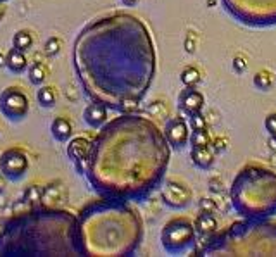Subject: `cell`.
I'll list each match as a JSON object with an SVG mask.
<instances>
[{
	"label": "cell",
	"mask_w": 276,
	"mask_h": 257,
	"mask_svg": "<svg viewBox=\"0 0 276 257\" xmlns=\"http://www.w3.org/2000/svg\"><path fill=\"white\" fill-rule=\"evenodd\" d=\"M233 209L247 219H266L276 214V173L261 164H247L229 187Z\"/></svg>",
	"instance_id": "8992f818"
},
{
	"label": "cell",
	"mask_w": 276,
	"mask_h": 257,
	"mask_svg": "<svg viewBox=\"0 0 276 257\" xmlns=\"http://www.w3.org/2000/svg\"><path fill=\"white\" fill-rule=\"evenodd\" d=\"M41 193H43V187L31 185V187H28L26 193H24V200L31 205H36V204L41 205Z\"/></svg>",
	"instance_id": "4316f807"
},
{
	"label": "cell",
	"mask_w": 276,
	"mask_h": 257,
	"mask_svg": "<svg viewBox=\"0 0 276 257\" xmlns=\"http://www.w3.org/2000/svg\"><path fill=\"white\" fill-rule=\"evenodd\" d=\"M171 149L152 119L123 112L91 140L83 175L100 197L144 200L164 181Z\"/></svg>",
	"instance_id": "7a4b0ae2"
},
{
	"label": "cell",
	"mask_w": 276,
	"mask_h": 257,
	"mask_svg": "<svg viewBox=\"0 0 276 257\" xmlns=\"http://www.w3.org/2000/svg\"><path fill=\"white\" fill-rule=\"evenodd\" d=\"M211 133L207 130H197L190 133V145L192 147H204L211 143Z\"/></svg>",
	"instance_id": "484cf974"
},
{
	"label": "cell",
	"mask_w": 276,
	"mask_h": 257,
	"mask_svg": "<svg viewBox=\"0 0 276 257\" xmlns=\"http://www.w3.org/2000/svg\"><path fill=\"white\" fill-rule=\"evenodd\" d=\"M49 78V67L43 64V62H33V64L28 67V79L31 81V85L35 87H41L45 85Z\"/></svg>",
	"instance_id": "44dd1931"
},
{
	"label": "cell",
	"mask_w": 276,
	"mask_h": 257,
	"mask_svg": "<svg viewBox=\"0 0 276 257\" xmlns=\"http://www.w3.org/2000/svg\"><path fill=\"white\" fill-rule=\"evenodd\" d=\"M0 112L9 121H23L30 112V97L18 85H11L0 92Z\"/></svg>",
	"instance_id": "9c48e42d"
},
{
	"label": "cell",
	"mask_w": 276,
	"mask_h": 257,
	"mask_svg": "<svg viewBox=\"0 0 276 257\" xmlns=\"http://www.w3.org/2000/svg\"><path fill=\"white\" fill-rule=\"evenodd\" d=\"M7 66V54L0 52V67H6Z\"/></svg>",
	"instance_id": "74e56055"
},
{
	"label": "cell",
	"mask_w": 276,
	"mask_h": 257,
	"mask_svg": "<svg viewBox=\"0 0 276 257\" xmlns=\"http://www.w3.org/2000/svg\"><path fill=\"white\" fill-rule=\"evenodd\" d=\"M229 14L247 26H274L276 0H223Z\"/></svg>",
	"instance_id": "52a82bcc"
},
{
	"label": "cell",
	"mask_w": 276,
	"mask_h": 257,
	"mask_svg": "<svg viewBox=\"0 0 276 257\" xmlns=\"http://www.w3.org/2000/svg\"><path fill=\"white\" fill-rule=\"evenodd\" d=\"M107 117H109V109L104 104H99V102L88 104L85 107V111H83V119L94 130L102 128V126L107 123Z\"/></svg>",
	"instance_id": "9a60e30c"
},
{
	"label": "cell",
	"mask_w": 276,
	"mask_h": 257,
	"mask_svg": "<svg viewBox=\"0 0 276 257\" xmlns=\"http://www.w3.org/2000/svg\"><path fill=\"white\" fill-rule=\"evenodd\" d=\"M78 233L83 255H133L144 240V221L128 200L102 197L79 210Z\"/></svg>",
	"instance_id": "277c9868"
},
{
	"label": "cell",
	"mask_w": 276,
	"mask_h": 257,
	"mask_svg": "<svg viewBox=\"0 0 276 257\" xmlns=\"http://www.w3.org/2000/svg\"><path fill=\"white\" fill-rule=\"evenodd\" d=\"M0 255H83L78 216L41 205L9 218L0 228Z\"/></svg>",
	"instance_id": "3957f363"
},
{
	"label": "cell",
	"mask_w": 276,
	"mask_h": 257,
	"mask_svg": "<svg viewBox=\"0 0 276 257\" xmlns=\"http://www.w3.org/2000/svg\"><path fill=\"white\" fill-rule=\"evenodd\" d=\"M73 66L91 102L136 112L157 73V54L147 24L128 12L91 19L78 33Z\"/></svg>",
	"instance_id": "6da1fadb"
},
{
	"label": "cell",
	"mask_w": 276,
	"mask_h": 257,
	"mask_svg": "<svg viewBox=\"0 0 276 257\" xmlns=\"http://www.w3.org/2000/svg\"><path fill=\"white\" fill-rule=\"evenodd\" d=\"M7 69L11 71L12 74H21L28 69V57L26 52H21V50L12 47L9 52H7Z\"/></svg>",
	"instance_id": "d6986e66"
},
{
	"label": "cell",
	"mask_w": 276,
	"mask_h": 257,
	"mask_svg": "<svg viewBox=\"0 0 276 257\" xmlns=\"http://www.w3.org/2000/svg\"><path fill=\"white\" fill-rule=\"evenodd\" d=\"M190 124L183 117H171L164 126V135L168 138L169 145L173 149H185L187 143L190 142Z\"/></svg>",
	"instance_id": "7c38bea8"
},
{
	"label": "cell",
	"mask_w": 276,
	"mask_h": 257,
	"mask_svg": "<svg viewBox=\"0 0 276 257\" xmlns=\"http://www.w3.org/2000/svg\"><path fill=\"white\" fill-rule=\"evenodd\" d=\"M273 74L269 73L267 69H261L256 73V76H254V87L257 88V90H262V92H267L273 88Z\"/></svg>",
	"instance_id": "d4e9b609"
},
{
	"label": "cell",
	"mask_w": 276,
	"mask_h": 257,
	"mask_svg": "<svg viewBox=\"0 0 276 257\" xmlns=\"http://www.w3.org/2000/svg\"><path fill=\"white\" fill-rule=\"evenodd\" d=\"M199 233L195 223L187 218H173L161 230V243L168 254L181 255L197 247Z\"/></svg>",
	"instance_id": "ba28073f"
},
{
	"label": "cell",
	"mask_w": 276,
	"mask_h": 257,
	"mask_svg": "<svg viewBox=\"0 0 276 257\" xmlns=\"http://www.w3.org/2000/svg\"><path fill=\"white\" fill-rule=\"evenodd\" d=\"M62 199V187L61 183H49L43 187V193H41V205L47 207H54Z\"/></svg>",
	"instance_id": "ffe728a7"
},
{
	"label": "cell",
	"mask_w": 276,
	"mask_h": 257,
	"mask_svg": "<svg viewBox=\"0 0 276 257\" xmlns=\"http://www.w3.org/2000/svg\"><path fill=\"white\" fill-rule=\"evenodd\" d=\"M200 255H276V221L247 219L214 233Z\"/></svg>",
	"instance_id": "5b68a950"
},
{
	"label": "cell",
	"mask_w": 276,
	"mask_h": 257,
	"mask_svg": "<svg viewBox=\"0 0 276 257\" xmlns=\"http://www.w3.org/2000/svg\"><path fill=\"white\" fill-rule=\"evenodd\" d=\"M159 192H161V200L171 209H185L192 204L190 187L176 178L162 181Z\"/></svg>",
	"instance_id": "8fae6325"
},
{
	"label": "cell",
	"mask_w": 276,
	"mask_h": 257,
	"mask_svg": "<svg viewBox=\"0 0 276 257\" xmlns=\"http://www.w3.org/2000/svg\"><path fill=\"white\" fill-rule=\"evenodd\" d=\"M183 47L188 54H194L195 50H197V36H195V33L188 31V35L185 36V40H183Z\"/></svg>",
	"instance_id": "d6a6232c"
},
{
	"label": "cell",
	"mask_w": 276,
	"mask_h": 257,
	"mask_svg": "<svg viewBox=\"0 0 276 257\" xmlns=\"http://www.w3.org/2000/svg\"><path fill=\"white\" fill-rule=\"evenodd\" d=\"M264 128H266L267 135H269L271 138H274V140H276V112H271L269 116H266Z\"/></svg>",
	"instance_id": "4dcf8cb0"
},
{
	"label": "cell",
	"mask_w": 276,
	"mask_h": 257,
	"mask_svg": "<svg viewBox=\"0 0 276 257\" xmlns=\"http://www.w3.org/2000/svg\"><path fill=\"white\" fill-rule=\"evenodd\" d=\"M188 124H190V130L192 132H197V130H207V117L202 116V112L200 114H195V116H190V121H188Z\"/></svg>",
	"instance_id": "f1b7e54d"
},
{
	"label": "cell",
	"mask_w": 276,
	"mask_h": 257,
	"mask_svg": "<svg viewBox=\"0 0 276 257\" xmlns=\"http://www.w3.org/2000/svg\"><path fill=\"white\" fill-rule=\"evenodd\" d=\"M232 66H233V71H235V73H238V74L245 73V71H247V61H245V57L235 56V57H233Z\"/></svg>",
	"instance_id": "e575fe53"
},
{
	"label": "cell",
	"mask_w": 276,
	"mask_h": 257,
	"mask_svg": "<svg viewBox=\"0 0 276 257\" xmlns=\"http://www.w3.org/2000/svg\"><path fill=\"white\" fill-rule=\"evenodd\" d=\"M209 188H211V192H221L223 190V181H221V178H211L209 180Z\"/></svg>",
	"instance_id": "d590c367"
},
{
	"label": "cell",
	"mask_w": 276,
	"mask_h": 257,
	"mask_svg": "<svg viewBox=\"0 0 276 257\" xmlns=\"http://www.w3.org/2000/svg\"><path fill=\"white\" fill-rule=\"evenodd\" d=\"M0 2H7V0H0Z\"/></svg>",
	"instance_id": "60d3db41"
},
{
	"label": "cell",
	"mask_w": 276,
	"mask_h": 257,
	"mask_svg": "<svg viewBox=\"0 0 276 257\" xmlns=\"http://www.w3.org/2000/svg\"><path fill=\"white\" fill-rule=\"evenodd\" d=\"M90 149H91V140H88L86 137H74L68 142V157L74 162L76 169L81 173H85V166H86V159L90 155Z\"/></svg>",
	"instance_id": "5bb4252c"
},
{
	"label": "cell",
	"mask_w": 276,
	"mask_h": 257,
	"mask_svg": "<svg viewBox=\"0 0 276 257\" xmlns=\"http://www.w3.org/2000/svg\"><path fill=\"white\" fill-rule=\"evenodd\" d=\"M199 209L202 212H216L217 210V204L214 199H209V197H204V199L199 200Z\"/></svg>",
	"instance_id": "1f68e13d"
},
{
	"label": "cell",
	"mask_w": 276,
	"mask_h": 257,
	"mask_svg": "<svg viewBox=\"0 0 276 257\" xmlns=\"http://www.w3.org/2000/svg\"><path fill=\"white\" fill-rule=\"evenodd\" d=\"M121 2H123L124 6H128V7H133V6H136V4H138V0H121Z\"/></svg>",
	"instance_id": "f35d334b"
},
{
	"label": "cell",
	"mask_w": 276,
	"mask_h": 257,
	"mask_svg": "<svg viewBox=\"0 0 276 257\" xmlns=\"http://www.w3.org/2000/svg\"><path fill=\"white\" fill-rule=\"evenodd\" d=\"M206 105V99H204L202 92L197 90V87H185L181 94L178 95V107L185 116H195L200 114Z\"/></svg>",
	"instance_id": "4fadbf2b"
},
{
	"label": "cell",
	"mask_w": 276,
	"mask_h": 257,
	"mask_svg": "<svg viewBox=\"0 0 276 257\" xmlns=\"http://www.w3.org/2000/svg\"><path fill=\"white\" fill-rule=\"evenodd\" d=\"M33 41L35 38H33V33L30 29H19L12 36V47L21 50V52H28L33 47Z\"/></svg>",
	"instance_id": "7402d4cb"
},
{
	"label": "cell",
	"mask_w": 276,
	"mask_h": 257,
	"mask_svg": "<svg viewBox=\"0 0 276 257\" xmlns=\"http://www.w3.org/2000/svg\"><path fill=\"white\" fill-rule=\"evenodd\" d=\"M50 133L56 138L57 142L61 143H68L71 138H73V123L68 119V117H56V119L50 123Z\"/></svg>",
	"instance_id": "ac0fdd59"
},
{
	"label": "cell",
	"mask_w": 276,
	"mask_h": 257,
	"mask_svg": "<svg viewBox=\"0 0 276 257\" xmlns=\"http://www.w3.org/2000/svg\"><path fill=\"white\" fill-rule=\"evenodd\" d=\"M214 150L211 149V145H204V147H192V162H194L195 167L199 169H209V167L214 164Z\"/></svg>",
	"instance_id": "e0dca14e"
},
{
	"label": "cell",
	"mask_w": 276,
	"mask_h": 257,
	"mask_svg": "<svg viewBox=\"0 0 276 257\" xmlns=\"http://www.w3.org/2000/svg\"><path fill=\"white\" fill-rule=\"evenodd\" d=\"M61 50H62V40L59 38V36H50L43 45V52L50 57L57 56Z\"/></svg>",
	"instance_id": "83f0119b"
},
{
	"label": "cell",
	"mask_w": 276,
	"mask_h": 257,
	"mask_svg": "<svg viewBox=\"0 0 276 257\" xmlns=\"http://www.w3.org/2000/svg\"><path fill=\"white\" fill-rule=\"evenodd\" d=\"M209 145H211V149L214 150L216 154H219V152H224V150L228 149V140L224 137H212Z\"/></svg>",
	"instance_id": "f546056e"
},
{
	"label": "cell",
	"mask_w": 276,
	"mask_h": 257,
	"mask_svg": "<svg viewBox=\"0 0 276 257\" xmlns=\"http://www.w3.org/2000/svg\"><path fill=\"white\" fill-rule=\"evenodd\" d=\"M6 180H7L6 176H4L2 173H0V192H2L4 188H6Z\"/></svg>",
	"instance_id": "ab89813d"
},
{
	"label": "cell",
	"mask_w": 276,
	"mask_h": 257,
	"mask_svg": "<svg viewBox=\"0 0 276 257\" xmlns=\"http://www.w3.org/2000/svg\"><path fill=\"white\" fill-rule=\"evenodd\" d=\"M30 155L21 147H11L0 154V173L9 181H19L30 169Z\"/></svg>",
	"instance_id": "30bf717a"
},
{
	"label": "cell",
	"mask_w": 276,
	"mask_h": 257,
	"mask_svg": "<svg viewBox=\"0 0 276 257\" xmlns=\"http://www.w3.org/2000/svg\"><path fill=\"white\" fill-rule=\"evenodd\" d=\"M6 14H7V6H6V2H0V23L4 21V18H6Z\"/></svg>",
	"instance_id": "8d00e7d4"
},
{
	"label": "cell",
	"mask_w": 276,
	"mask_h": 257,
	"mask_svg": "<svg viewBox=\"0 0 276 257\" xmlns=\"http://www.w3.org/2000/svg\"><path fill=\"white\" fill-rule=\"evenodd\" d=\"M36 100H38L40 107L43 109H50L56 105V100H57V94L52 87H47V85H41L38 87L36 90Z\"/></svg>",
	"instance_id": "603a6c76"
},
{
	"label": "cell",
	"mask_w": 276,
	"mask_h": 257,
	"mask_svg": "<svg viewBox=\"0 0 276 257\" xmlns=\"http://www.w3.org/2000/svg\"><path fill=\"white\" fill-rule=\"evenodd\" d=\"M195 228H197V233L200 237L209 238L214 233H217V228H219V223H217V218L214 216V212H202L195 219Z\"/></svg>",
	"instance_id": "2e32d148"
},
{
	"label": "cell",
	"mask_w": 276,
	"mask_h": 257,
	"mask_svg": "<svg viewBox=\"0 0 276 257\" xmlns=\"http://www.w3.org/2000/svg\"><path fill=\"white\" fill-rule=\"evenodd\" d=\"M179 79L185 87H197L200 81H202V76H200V71L194 66H188L179 73Z\"/></svg>",
	"instance_id": "cb8c5ba5"
},
{
	"label": "cell",
	"mask_w": 276,
	"mask_h": 257,
	"mask_svg": "<svg viewBox=\"0 0 276 257\" xmlns=\"http://www.w3.org/2000/svg\"><path fill=\"white\" fill-rule=\"evenodd\" d=\"M150 112H152L154 116H157L159 119H164V116L168 114V109H166V105L162 102H152V105H150Z\"/></svg>",
	"instance_id": "836d02e7"
}]
</instances>
